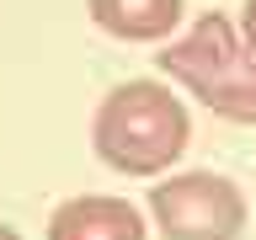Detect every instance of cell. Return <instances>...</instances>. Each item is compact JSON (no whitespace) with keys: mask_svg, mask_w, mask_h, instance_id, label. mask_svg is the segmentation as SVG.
Segmentation results:
<instances>
[{"mask_svg":"<svg viewBox=\"0 0 256 240\" xmlns=\"http://www.w3.org/2000/svg\"><path fill=\"white\" fill-rule=\"evenodd\" d=\"M187 139H192L187 102L166 80H123L96 102L91 150L118 176H134V182L171 176V166L187 155Z\"/></svg>","mask_w":256,"mask_h":240,"instance_id":"1","label":"cell"},{"mask_svg":"<svg viewBox=\"0 0 256 240\" xmlns=\"http://www.w3.org/2000/svg\"><path fill=\"white\" fill-rule=\"evenodd\" d=\"M155 64L171 86L198 96L214 118L256 128V59L224 11H203L182 38H171L155 54Z\"/></svg>","mask_w":256,"mask_h":240,"instance_id":"2","label":"cell"},{"mask_svg":"<svg viewBox=\"0 0 256 240\" xmlns=\"http://www.w3.org/2000/svg\"><path fill=\"white\" fill-rule=\"evenodd\" d=\"M144 208H150V224L160 230V240H240L246 219H251L246 187L219 171L160 176Z\"/></svg>","mask_w":256,"mask_h":240,"instance_id":"3","label":"cell"},{"mask_svg":"<svg viewBox=\"0 0 256 240\" xmlns=\"http://www.w3.org/2000/svg\"><path fill=\"white\" fill-rule=\"evenodd\" d=\"M43 240H150V224L118 192H75L48 214Z\"/></svg>","mask_w":256,"mask_h":240,"instance_id":"4","label":"cell"},{"mask_svg":"<svg viewBox=\"0 0 256 240\" xmlns=\"http://www.w3.org/2000/svg\"><path fill=\"white\" fill-rule=\"evenodd\" d=\"M86 11L118 43H171L187 0H86Z\"/></svg>","mask_w":256,"mask_h":240,"instance_id":"5","label":"cell"},{"mask_svg":"<svg viewBox=\"0 0 256 240\" xmlns=\"http://www.w3.org/2000/svg\"><path fill=\"white\" fill-rule=\"evenodd\" d=\"M240 38H246V48H251V59H256V0H240Z\"/></svg>","mask_w":256,"mask_h":240,"instance_id":"6","label":"cell"},{"mask_svg":"<svg viewBox=\"0 0 256 240\" xmlns=\"http://www.w3.org/2000/svg\"><path fill=\"white\" fill-rule=\"evenodd\" d=\"M0 240H22V235H16V230H11V224H0Z\"/></svg>","mask_w":256,"mask_h":240,"instance_id":"7","label":"cell"}]
</instances>
